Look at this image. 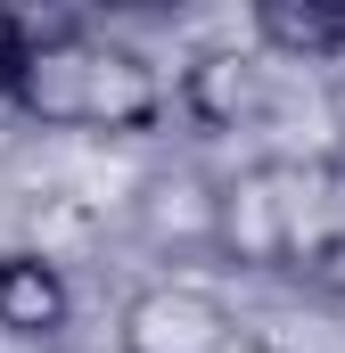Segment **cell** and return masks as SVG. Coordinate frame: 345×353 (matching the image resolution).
<instances>
[{"label": "cell", "instance_id": "cell-7", "mask_svg": "<svg viewBox=\"0 0 345 353\" xmlns=\"http://www.w3.org/2000/svg\"><path fill=\"white\" fill-rule=\"evenodd\" d=\"M33 50H41V25H33V17H17V8H0V107H17Z\"/></svg>", "mask_w": 345, "mask_h": 353}, {"label": "cell", "instance_id": "cell-8", "mask_svg": "<svg viewBox=\"0 0 345 353\" xmlns=\"http://www.w3.org/2000/svg\"><path fill=\"white\" fill-rule=\"evenodd\" d=\"M304 279H313V288H329V296H345V230H329V239H313V247H304Z\"/></svg>", "mask_w": 345, "mask_h": 353}, {"label": "cell", "instance_id": "cell-6", "mask_svg": "<svg viewBox=\"0 0 345 353\" xmlns=\"http://www.w3.org/2000/svg\"><path fill=\"white\" fill-rule=\"evenodd\" d=\"M181 99L206 115V123H230L239 107H255V66L247 58H197L181 74Z\"/></svg>", "mask_w": 345, "mask_h": 353}, {"label": "cell", "instance_id": "cell-4", "mask_svg": "<svg viewBox=\"0 0 345 353\" xmlns=\"http://www.w3.org/2000/svg\"><path fill=\"white\" fill-rule=\"evenodd\" d=\"M75 321V279L50 263L41 247H8L0 255V337L17 345H58Z\"/></svg>", "mask_w": 345, "mask_h": 353}, {"label": "cell", "instance_id": "cell-3", "mask_svg": "<svg viewBox=\"0 0 345 353\" xmlns=\"http://www.w3.org/2000/svg\"><path fill=\"white\" fill-rule=\"evenodd\" d=\"M214 247L239 255V263H288V255H296V197H288V173L255 165V173L222 181Z\"/></svg>", "mask_w": 345, "mask_h": 353}, {"label": "cell", "instance_id": "cell-2", "mask_svg": "<svg viewBox=\"0 0 345 353\" xmlns=\"http://www.w3.org/2000/svg\"><path fill=\"white\" fill-rule=\"evenodd\" d=\"M115 345L124 353H239V321L214 288H189V279H157L124 304L115 321Z\"/></svg>", "mask_w": 345, "mask_h": 353}, {"label": "cell", "instance_id": "cell-1", "mask_svg": "<svg viewBox=\"0 0 345 353\" xmlns=\"http://www.w3.org/2000/svg\"><path fill=\"white\" fill-rule=\"evenodd\" d=\"M172 107L157 58H140L132 41H99L83 25H58L41 33L25 90H17V115L41 123V132H107V140H140L157 132Z\"/></svg>", "mask_w": 345, "mask_h": 353}, {"label": "cell", "instance_id": "cell-5", "mask_svg": "<svg viewBox=\"0 0 345 353\" xmlns=\"http://www.w3.org/2000/svg\"><path fill=\"white\" fill-rule=\"evenodd\" d=\"M247 25L288 66H345V0H255Z\"/></svg>", "mask_w": 345, "mask_h": 353}]
</instances>
